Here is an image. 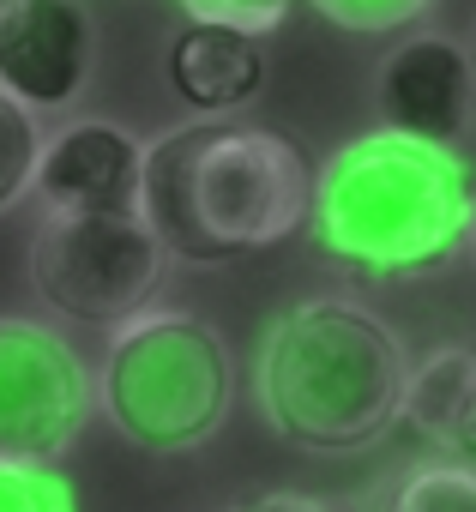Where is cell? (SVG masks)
<instances>
[{
  "instance_id": "cell-1",
  "label": "cell",
  "mask_w": 476,
  "mask_h": 512,
  "mask_svg": "<svg viewBox=\"0 0 476 512\" xmlns=\"http://www.w3.org/2000/svg\"><path fill=\"white\" fill-rule=\"evenodd\" d=\"M314 163L278 127L187 121L139 145V223L187 266H229L308 223Z\"/></svg>"
},
{
  "instance_id": "cell-2",
  "label": "cell",
  "mask_w": 476,
  "mask_h": 512,
  "mask_svg": "<svg viewBox=\"0 0 476 512\" xmlns=\"http://www.w3.org/2000/svg\"><path fill=\"white\" fill-rule=\"evenodd\" d=\"M476 193L452 145H428L392 127L344 139L314 169L308 235L326 266L350 278H422L470 241Z\"/></svg>"
},
{
  "instance_id": "cell-3",
  "label": "cell",
  "mask_w": 476,
  "mask_h": 512,
  "mask_svg": "<svg viewBox=\"0 0 476 512\" xmlns=\"http://www.w3.org/2000/svg\"><path fill=\"white\" fill-rule=\"evenodd\" d=\"M404 350L356 302H302L260 344V410L308 452H362L398 422Z\"/></svg>"
},
{
  "instance_id": "cell-4",
  "label": "cell",
  "mask_w": 476,
  "mask_h": 512,
  "mask_svg": "<svg viewBox=\"0 0 476 512\" xmlns=\"http://www.w3.org/2000/svg\"><path fill=\"white\" fill-rule=\"evenodd\" d=\"M97 398L139 452H193L229 416V350L199 314H139L109 344Z\"/></svg>"
},
{
  "instance_id": "cell-5",
  "label": "cell",
  "mask_w": 476,
  "mask_h": 512,
  "mask_svg": "<svg viewBox=\"0 0 476 512\" xmlns=\"http://www.w3.org/2000/svg\"><path fill=\"white\" fill-rule=\"evenodd\" d=\"M37 296L79 326H127L151 308L163 284V247L139 211L109 217H49L31 247Z\"/></svg>"
},
{
  "instance_id": "cell-6",
  "label": "cell",
  "mask_w": 476,
  "mask_h": 512,
  "mask_svg": "<svg viewBox=\"0 0 476 512\" xmlns=\"http://www.w3.org/2000/svg\"><path fill=\"white\" fill-rule=\"evenodd\" d=\"M91 416V380L67 338L37 320H0V458L55 464Z\"/></svg>"
},
{
  "instance_id": "cell-7",
  "label": "cell",
  "mask_w": 476,
  "mask_h": 512,
  "mask_svg": "<svg viewBox=\"0 0 476 512\" xmlns=\"http://www.w3.org/2000/svg\"><path fill=\"white\" fill-rule=\"evenodd\" d=\"M97 61V31L79 0H13L0 13V91L31 115L67 109Z\"/></svg>"
},
{
  "instance_id": "cell-8",
  "label": "cell",
  "mask_w": 476,
  "mask_h": 512,
  "mask_svg": "<svg viewBox=\"0 0 476 512\" xmlns=\"http://www.w3.org/2000/svg\"><path fill=\"white\" fill-rule=\"evenodd\" d=\"M37 199L49 217H109L139 205V139L115 121H67L43 139Z\"/></svg>"
},
{
  "instance_id": "cell-9",
  "label": "cell",
  "mask_w": 476,
  "mask_h": 512,
  "mask_svg": "<svg viewBox=\"0 0 476 512\" xmlns=\"http://www.w3.org/2000/svg\"><path fill=\"white\" fill-rule=\"evenodd\" d=\"M380 109L392 133L452 145L470 121V67L452 37H410L380 67Z\"/></svg>"
},
{
  "instance_id": "cell-10",
  "label": "cell",
  "mask_w": 476,
  "mask_h": 512,
  "mask_svg": "<svg viewBox=\"0 0 476 512\" xmlns=\"http://www.w3.org/2000/svg\"><path fill=\"white\" fill-rule=\"evenodd\" d=\"M163 79H169L175 103L193 109L199 121H229L235 109H248L260 97V85H266V49L248 31L187 19L169 37Z\"/></svg>"
},
{
  "instance_id": "cell-11",
  "label": "cell",
  "mask_w": 476,
  "mask_h": 512,
  "mask_svg": "<svg viewBox=\"0 0 476 512\" xmlns=\"http://www.w3.org/2000/svg\"><path fill=\"white\" fill-rule=\"evenodd\" d=\"M398 422L410 434H422L428 446L458 458V446L476 422V350H434L422 368H410L404 398H398Z\"/></svg>"
},
{
  "instance_id": "cell-12",
  "label": "cell",
  "mask_w": 476,
  "mask_h": 512,
  "mask_svg": "<svg viewBox=\"0 0 476 512\" xmlns=\"http://www.w3.org/2000/svg\"><path fill=\"white\" fill-rule=\"evenodd\" d=\"M37 151H43V133H37V115L0 91V211H13L25 193H31V175H37Z\"/></svg>"
},
{
  "instance_id": "cell-13",
  "label": "cell",
  "mask_w": 476,
  "mask_h": 512,
  "mask_svg": "<svg viewBox=\"0 0 476 512\" xmlns=\"http://www.w3.org/2000/svg\"><path fill=\"white\" fill-rule=\"evenodd\" d=\"M392 512H476V470L470 464H422L392 494Z\"/></svg>"
},
{
  "instance_id": "cell-14",
  "label": "cell",
  "mask_w": 476,
  "mask_h": 512,
  "mask_svg": "<svg viewBox=\"0 0 476 512\" xmlns=\"http://www.w3.org/2000/svg\"><path fill=\"white\" fill-rule=\"evenodd\" d=\"M0 512H73V488L55 464L0 458Z\"/></svg>"
},
{
  "instance_id": "cell-15",
  "label": "cell",
  "mask_w": 476,
  "mask_h": 512,
  "mask_svg": "<svg viewBox=\"0 0 476 512\" xmlns=\"http://www.w3.org/2000/svg\"><path fill=\"white\" fill-rule=\"evenodd\" d=\"M428 0H314V13L338 31L356 37H380V31H404L410 19H422Z\"/></svg>"
},
{
  "instance_id": "cell-16",
  "label": "cell",
  "mask_w": 476,
  "mask_h": 512,
  "mask_svg": "<svg viewBox=\"0 0 476 512\" xmlns=\"http://www.w3.org/2000/svg\"><path fill=\"white\" fill-rule=\"evenodd\" d=\"M187 19H205V25H229V31H248V37H266L290 19L296 0H181Z\"/></svg>"
},
{
  "instance_id": "cell-17",
  "label": "cell",
  "mask_w": 476,
  "mask_h": 512,
  "mask_svg": "<svg viewBox=\"0 0 476 512\" xmlns=\"http://www.w3.org/2000/svg\"><path fill=\"white\" fill-rule=\"evenodd\" d=\"M229 512H332V506L314 500V494H254V500L229 506Z\"/></svg>"
},
{
  "instance_id": "cell-18",
  "label": "cell",
  "mask_w": 476,
  "mask_h": 512,
  "mask_svg": "<svg viewBox=\"0 0 476 512\" xmlns=\"http://www.w3.org/2000/svg\"><path fill=\"white\" fill-rule=\"evenodd\" d=\"M458 458H464V464L476 470V422H470V434H464V446H458Z\"/></svg>"
},
{
  "instance_id": "cell-19",
  "label": "cell",
  "mask_w": 476,
  "mask_h": 512,
  "mask_svg": "<svg viewBox=\"0 0 476 512\" xmlns=\"http://www.w3.org/2000/svg\"><path fill=\"white\" fill-rule=\"evenodd\" d=\"M464 67H470V85H476V37H470V49H464Z\"/></svg>"
},
{
  "instance_id": "cell-20",
  "label": "cell",
  "mask_w": 476,
  "mask_h": 512,
  "mask_svg": "<svg viewBox=\"0 0 476 512\" xmlns=\"http://www.w3.org/2000/svg\"><path fill=\"white\" fill-rule=\"evenodd\" d=\"M470 247H476V217H470Z\"/></svg>"
},
{
  "instance_id": "cell-21",
  "label": "cell",
  "mask_w": 476,
  "mask_h": 512,
  "mask_svg": "<svg viewBox=\"0 0 476 512\" xmlns=\"http://www.w3.org/2000/svg\"><path fill=\"white\" fill-rule=\"evenodd\" d=\"M7 7H13V0H0V13H7Z\"/></svg>"
}]
</instances>
